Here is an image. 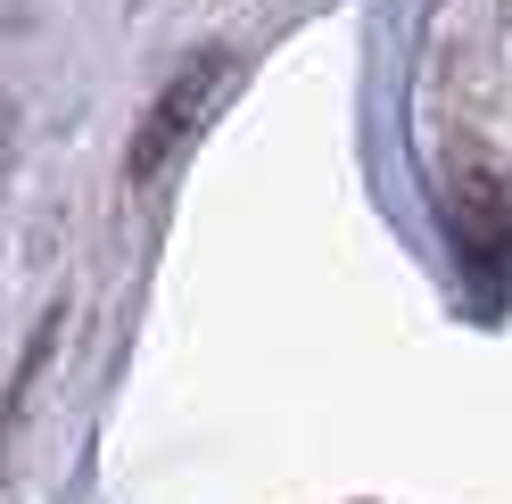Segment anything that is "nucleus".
Wrapping results in <instances>:
<instances>
[{"label": "nucleus", "instance_id": "nucleus-1", "mask_svg": "<svg viewBox=\"0 0 512 504\" xmlns=\"http://www.w3.org/2000/svg\"><path fill=\"white\" fill-rule=\"evenodd\" d=\"M223 75H232V67H223V58H199V67H190V75H174V91H166V100L149 108L141 141L124 149V174H133V182H149L157 166H166V157H174V149H182L190 133H199V116H207V100L223 91Z\"/></svg>", "mask_w": 512, "mask_h": 504}, {"label": "nucleus", "instance_id": "nucleus-2", "mask_svg": "<svg viewBox=\"0 0 512 504\" xmlns=\"http://www.w3.org/2000/svg\"><path fill=\"white\" fill-rule=\"evenodd\" d=\"M0 157H9V108H0Z\"/></svg>", "mask_w": 512, "mask_h": 504}]
</instances>
